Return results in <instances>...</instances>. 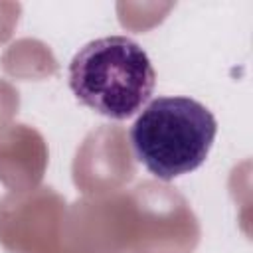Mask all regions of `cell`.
<instances>
[{
    "label": "cell",
    "instance_id": "2",
    "mask_svg": "<svg viewBox=\"0 0 253 253\" xmlns=\"http://www.w3.org/2000/svg\"><path fill=\"white\" fill-rule=\"evenodd\" d=\"M217 121L192 97H156L130 126L134 156L168 182L200 168L213 144Z\"/></svg>",
    "mask_w": 253,
    "mask_h": 253
},
{
    "label": "cell",
    "instance_id": "1",
    "mask_svg": "<svg viewBox=\"0 0 253 253\" xmlns=\"http://www.w3.org/2000/svg\"><path fill=\"white\" fill-rule=\"evenodd\" d=\"M156 73L148 53L126 36H105L85 43L69 61V87L91 111L125 121L150 99Z\"/></svg>",
    "mask_w": 253,
    "mask_h": 253
}]
</instances>
